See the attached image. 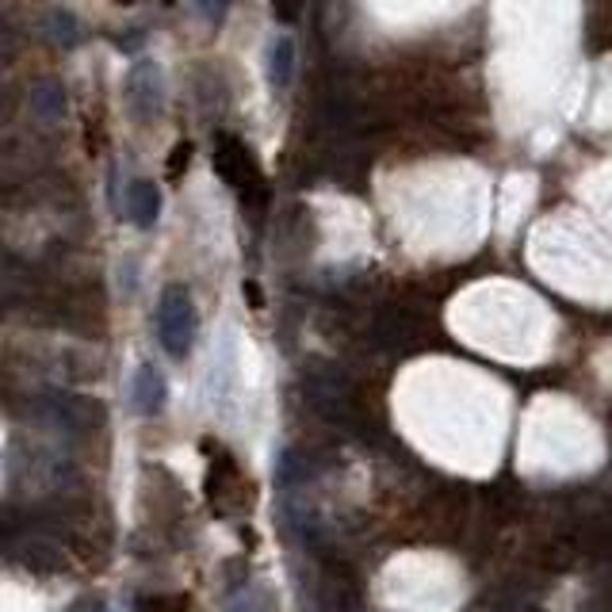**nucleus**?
Masks as SVG:
<instances>
[{"mask_svg": "<svg viewBox=\"0 0 612 612\" xmlns=\"http://www.w3.org/2000/svg\"><path fill=\"white\" fill-rule=\"evenodd\" d=\"M196 303L184 284H168L157 299V341L165 345V352L173 360H184L196 345Z\"/></svg>", "mask_w": 612, "mask_h": 612, "instance_id": "f257e3e1", "label": "nucleus"}, {"mask_svg": "<svg viewBox=\"0 0 612 612\" xmlns=\"http://www.w3.org/2000/svg\"><path fill=\"white\" fill-rule=\"evenodd\" d=\"M211 161H215V173H219L241 199L264 196V173H261V165H256L253 150H249L238 134H230V131L215 134Z\"/></svg>", "mask_w": 612, "mask_h": 612, "instance_id": "f03ea898", "label": "nucleus"}, {"mask_svg": "<svg viewBox=\"0 0 612 612\" xmlns=\"http://www.w3.org/2000/svg\"><path fill=\"white\" fill-rule=\"evenodd\" d=\"M207 494L219 513H245L253 505V487L241 474V467L230 456H222L219 463L211 459V471H207Z\"/></svg>", "mask_w": 612, "mask_h": 612, "instance_id": "7ed1b4c3", "label": "nucleus"}, {"mask_svg": "<svg viewBox=\"0 0 612 612\" xmlns=\"http://www.w3.org/2000/svg\"><path fill=\"white\" fill-rule=\"evenodd\" d=\"M127 103H131L139 123H150V119L161 116V69L153 62H139L127 74Z\"/></svg>", "mask_w": 612, "mask_h": 612, "instance_id": "20e7f679", "label": "nucleus"}, {"mask_svg": "<svg viewBox=\"0 0 612 612\" xmlns=\"http://www.w3.org/2000/svg\"><path fill=\"white\" fill-rule=\"evenodd\" d=\"M12 559L20 567L35 570V575H58L66 567V555H62L58 544H51L46 536H23L12 544Z\"/></svg>", "mask_w": 612, "mask_h": 612, "instance_id": "39448f33", "label": "nucleus"}, {"mask_svg": "<svg viewBox=\"0 0 612 612\" xmlns=\"http://www.w3.org/2000/svg\"><path fill=\"white\" fill-rule=\"evenodd\" d=\"M165 398H168L165 375H161L153 364H142L139 372H134V383H131V402H134V409H139L142 417L161 414V409H165Z\"/></svg>", "mask_w": 612, "mask_h": 612, "instance_id": "423d86ee", "label": "nucleus"}, {"mask_svg": "<svg viewBox=\"0 0 612 612\" xmlns=\"http://www.w3.org/2000/svg\"><path fill=\"white\" fill-rule=\"evenodd\" d=\"M127 215H131V222L139 230H150L153 222H157L161 215V192L153 181H134L131 188H127Z\"/></svg>", "mask_w": 612, "mask_h": 612, "instance_id": "0eeeda50", "label": "nucleus"}, {"mask_svg": "<svg viewBox=\"0 0 612 612\" xmlns=\"http://www.w3.org/2000/svg\"><path fill=\"white\" fill-rule=\"evenodd\" d=\"M292 77H295V43L292 35H276L269 46V85L276 92H284L292 85Z\"/></svg>", "mask_w": 612, "mask_h": 612, "instance_id": "6e6552de", "label": "nucleus"}, {"mask_svg": "<svg viewBox=\"0 0 612 612\" xmlns=\"http://www.w3.org/2000/svg\"><path fill=\"white\" fill-rule=\"evenodd\" d=\"M35 111L43 119H58L62 111H66V92H62L58 85H46L35 92Z\"/></svg>", "mask_w": 612, "mask_h": 612, "instance_id": "1a4fd4ad", "label": "nucleus"}, {"mask_svg": "<svg viewBox=\"0 0 612 612\" xmlns=\"http://www.w3.org/2000/svg\"><path fill=\"white\" fill-rule=\"evenodd\" d=\"M139 612H188V598L184 593H153V598L139 601Z\"/></svg>", "mask_w": 612, "mask_h": 612, "instance_id": "9d476101", "label": "nucleus"}, {"mask_svg": "<svg viewBox=\"0 0 612 612\" xmlns=\"http://www.w3.org/2000/svg\"><path fill=\"white\" fill-rule=\"evenodd\" d=\"M230 4L233 0H196V12L204 15L207 23H222L227 20V12H230Z\"/></svg>", "mask_w": 612, "mask_h": 612, "instance_id": "9b49d317", "label": "nucleus"}, {"mask_svg": "<svg viewBox=\"0 0 612 612\" xmlns=\"http://www.w3.org/2000/svg\"><path fill=\"white\" fill-rule=\"evenodd\" d=\"M299 8H303V0H272V12H276L284 23L299 20Z\"/></svg>", "mask_w": 612, "mask_h": 612, "instance_id": "f8f14e48", "label": "nucleus"}, {"mask_svg": "<svg viewBox=\"0 0 612 612\" xmlns=\"http://www.w3.org/2000/svg\"><path fill=\"white\" fill-rule=\"evenodd\" d=\"M188 157H192V146L181 142V146L173 150V157H168V176H181V168H188Z\"/></svg>", "mask_w": 612, "mask_h": 612, "instance_id": "ddd939ff", "label": "nucleus"}, {"mask_svg": "<svg viewBox=\"0 0 612 612\" xmlns=\"http://www.w3.org/2000/svg\"><path fill=\"white\" fill-rule=\"evenodd\" d=\"M66 612H108V605H103V598H96V593H85V598H77Z\"/></svg>", "mask_w": 612, "mask_h": 612, "instance_id": "4468645a", "label": "nucleus"}, {"mask_svg": "<svg viewBox=\"0 0 612 612\" xmlns=\"http://www.w3.org/2000/svg\"><path fill=\"white\" fill-rule=\"evenodd\" d=\"M119 4H131V0H119Z\"/></svg>", "mask_w": 612, "mask_h": 612, "instance_id": "2eb2a0df", "label": "nucleus"}]
</instances>
